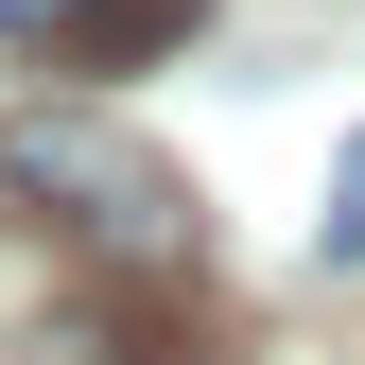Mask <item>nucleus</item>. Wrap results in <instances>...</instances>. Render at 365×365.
Returning a JSON list of instances; mask_svg holds the SVG:
<instances>
[{
  "label": "nucleus",
  "mask_w": 365,
  "mask_h": 365,
  "mask_svg": "<svg viewBox=\"0 0 365 365\" xmlns=\"http://www.w3.org/2000/svg\"><path fill=\"white\" fill-rule=\"evenodd\" d=\"M331 261H365V140L331 157Z\"/></svg>",
  "instance_id": "3"
},
{
  "label": "nucleus",
  "mask_w": 365,
  "mask_h": 365,
  "mask_svg": "<svg viewBox=\"0 0 365 365\" xmlns=\"http://www.w3.org/2000/svg\"><path fill=\"white\" fill-rule=\"evenodd\" d=\"M209 0H0V53H53V70H157Z\"/></svg>",
  "instance_id": "2"
},
{
  "label": "nucleus",
  "mask_w": 365,
  "mask_h": 365,
  "mask_svg": "<svg viewBox=\"0 0 365 365\" xmlns=\"http://www.w3.org/2000/svg\"><path fill=\"white\" fill-rule=\"evenodd\" d=\"M0 192L53 226V244H87V261H174V244H192V192H174L105 105H35V122H0Z\"/></svg>",
  "instance_id": "1"
}]
</instances>
